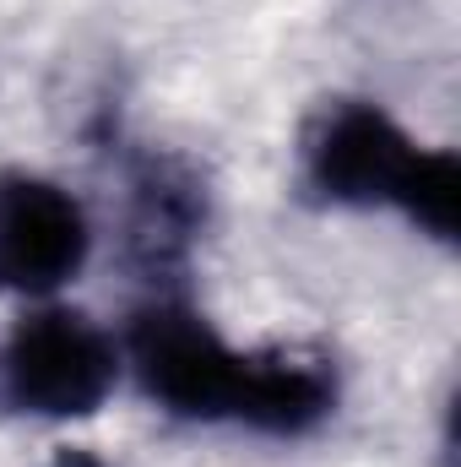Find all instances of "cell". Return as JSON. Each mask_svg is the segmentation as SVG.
<instances>
[{"mask_svg":"<svg viewBox=\"0 0 461 467\" xmlns=\"http://www.w3.org/2000/svg\"><path fill=\"white\" fill-rule=\"evenodd\" d=\"M130 364L152 402L179 419H233L266 435H304L337 408L321 353H233L190 305L158 299L130 327Z\"/></svg>","mask_w":461,"mask_h":467,"instance_id":"6da1fadb","label":"cell"},{"mask_svg":"<svg viewBox=\"0 0 461 467\" xmlns=\"http://www.w3.org/2000/svg\"><path fill=\"white\" fill-rule=\"evenodd\" d=\"M119 375L115 343L77 310H38L0 343V408L22 419H82Z\"/></svg>","mask_w":461,"mask_h":467,"instance_id":"7a4b0ae2","label":"cell"},{"mask_svg":"<svg viewBox=\"0 0 461 467\" xmlns=\"http://www.w3.org/2000/svg\"><path fill=\"white\" fill-rule=\"evenodd\" d=\"M424 152L429 147H418L385 109L358 99L326 104L304 130V174L326 202L343 207H407Z\"/></svg>","mask_w":461,"mask_h":467,"instance_id":"3957f363","label":"cell"},{"mask_svg":"<svg viewBox=\"0 0 461 467\" xmlns=\"http://www.w3.org/2000/svg\"><path fill=\"white\" fill-rule=\"evenodd\" d=\"M87 213L71 191L38 174L0 180V288L55 294L87 261Z\"/></svg>","mask_w":461,"mask_h":467,"instance_id":"277c9868","label":"cell"},{"mask_svg":"<svg viewBox=\"0 0 461 467\" xmlns=\"http://www.w3.org/2000/svg\"><path fill=\"white\" fill-rule=\"evenodd\" d=\"M130 255L158 277L169 266L185 261V250L196 244V234L207 223V196L201 180L174 163V158H147L130 174Z\"/></svg>","mask_w":461,"mask_h":467,"instance_id":"5b68a950","label":"cell"},{"mask_svg":"<svg viewBox=\"0 0 461 467\" xmlns=\"http://www.w3.org/2000/svg\"><path fill=\"white\" fill-rule=\"evenodd\" d=\"M413 223L435 239H456V213H461V163L456 152H440L429 147L424 163H418V180H413V196L402 207Z\"/></svg>","mask_w":461,"mask_h":467,"instance_id":"8992f818","label":"cell"},{"mask_svg":"<svg viewBox=\"0 0 461 467\" xmlns=\"http://www.w3.org/2000/svg\"><path fill=\"white\" fill-rule=\"evenodd\" d=\"M49 467H109V462H98L93 451H60V457H55Z\"/></svg>","mask_w":461,"mask_h":467,"instance_id":"52a82bcc","label":"cell"}]
</instances>
